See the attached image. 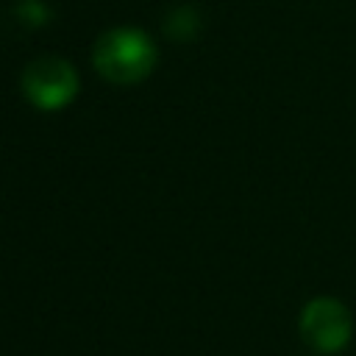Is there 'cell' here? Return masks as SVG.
<instances>
[{"instance_id": "obj_5", "label": "cell", "mask_w": 356, "mask_h": 356, "mask_svg": "<svg viewBox=\"0 0 356 356\" xmlns=\"http://www.w3.org/2000/svg\"><path fill=\"white\" fill-rule=\"evenodd\" d=\"M19 19L28 22V25H42L50 19V11L42 0H22L19 3Z\"/></svg>"}, {"instance_id": "obj_2", "label": "cell", "mask_w": 356, "mask_h": 356, "mask_svg": "<svg viewBox=\"0 0 356 356\" xmlns=\"http://www.w3.org/2000/svg\"><path fill=\"white\" fill-rule=\"evenodd\" d=\"M19 86L36 108L53 111L72 103V97L78 95V72L58 56H39L22 70Z\"/></svg>"}, {"instance_id": "obj_1", "label": "cell", "mask_w": 356, "mask_h": 356, "mask_svg": "<svg viewBox=\"0 0 356 356\" xmlns=\"http://www.w3.org/2000/svg\"><path fill=\"white\" fill-rule=\"evenodd\" d=\"M92 61L106 81L136 83L156 67V44L139 28H114L95 42Z\"/></svg>"}, {"instance_id": "obj_3", "label": "cell", "mask_w": 356, "mask_h": 356, "mask_svg": "<svg viewBox=\"0 0 356 356\" xmlns=\"http://www.w3.org/2000/svg\"><path fill=\"white\" fill-rule=\"evenodd\" d=\"M350 312L337 298H314L300 312V337L320 353H337L350 339Z\"/></svg>"}, {"instance_id": "obj_4", "label": "cell", "mask_w": 356, "mask_h": 356, "mask_svg": "<svg viewBox=\"0 0 356 356\" xmlns=\"http://www.w3.org/2000/svg\"><path fill=\"white\" fill-rule=\"evenodd\" d=\"M167 33L172 39H189L195 31H197V17L192 8H175L170 17H167Z\"/></svg>"}]
</instances>
